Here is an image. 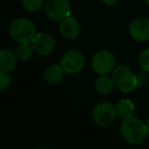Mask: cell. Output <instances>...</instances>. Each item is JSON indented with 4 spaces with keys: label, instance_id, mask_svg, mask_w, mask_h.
Returning <instances> with one entry per match:
<instances>
[{
    "label": "cell",
    "instance_id": "9a60e30c",
    "mask_svg": "<svg viewBox=\"0 0 149 149\" xmlns=\"http://www.w3.org/2000/svg\"><path fill=\"white\" fill-rule=\"evenodd\" d=\"M34 47L30 43H19L15 48V54L17 56V59L27 61L31 59L34 54Z\"/></svg>",
    "mask_w": 149,
    "mask_h": 149
},
{
    "label": "cell",
    "instance_id": "4fadbf2b",
    "mask_svg": "<svg viewBox=\"0 0 149 149\" xmlns=\"http://www.w3.org/2000/svg\"><path fill=\"white\" fill-rule=\"evenodd\" d=\"M94 86H95V89L98 93L102 94V95H106V94H109L112 92L114 83L112 78L107 77L105 74H100L96 79Z\"/></svg>",
    "mask_w": 149,
    "mask_h": 149
},
{
    "label": "cell",
    "instance_id": "ba28073f",
    "mask_svg": "<svg viewBox=\"0 0 149 149\" xmlns=\"http://www.w3.org/2000/svg\"><path fill=\"white\" fill-rule=\"evenodd\" d=\"M33 47L35 52L40 55H48L54 51L56 47L55 39L51 35L40 33L35 36L33 40Z\"/></svg>",
    "mask_w": 149,
    "mask_h": 149
},
{
    "label": "cell",
    "instance_id": "6da1fadb",
    "mask_svg": "<svg viewBox=\"0 0 149 149\" xmlns=\"http://www.w3.org/2000/svg\"><path fill=\"white\" fill-rule=\"evenodd\" d=\"M120 131L123 138L131 144H139L143 142L148 134L145 123L134 116L125 118L120 125Z\"/></svg>",
    "mask_w": 149,
    "mask_h": 149
},
{
    "label": "cell",
    "instance_id": "52a82bcc",
    "mask_svg": "<svg viewBox=\"0 0 149 149\" xmlns=\"http://www.w3.org/2000/svg\"><path fill=\"white\" fill-rule=\"evenodd\" d=\"M60 65L66 74H77L85 66V57L79 51H68L61 57Z\"/></svg>",
    "mask_w": 149,
    "mask_h": 149
},
{
    "label": "cell",
    "instance_id": "5b68a950",
    "mask_svg": "<svg viewBox=\"0 0 149 149\" xmlns=\"http://www.w3.org/2000/svg\"><path fill=\"white\" fill-rule=\"evenodd\" d=\"M116 58L109 51L101 50L92 58V68L98 74H107L114 68Z\"/></svg>",
    "mask_w": 149,
    "mask_h": 149
},
{
    "label": "cell",
    "instance_id": "44dd1931",
    "mask_svg": "<svg viewBox=\"0 0 149 149\" xmlns=\"http://www.w3.org/2000/svg\"><path fill=\"white\" fill-rule=\"evenodd\" d=\"M145 1L147 2V4H149V0H145Z\"/></svg>",
    "mask_w": 149,
    "mask_h": 149
},
{
    "label": "cell",
    "instance_id": "8fae6325",
    "mask_svg": "<svg viewBox=\"0 0 149 149\" xmlns=\"http://www.w3.org/2000/svg\"><path fill=\"white\" fill-rule=\"evenodd\" d=\"M63 72L64 70L61 68V65H57V64L49 65L44 72V81L48 85H56L62 80Z\"/></svg>",
    "mask_w": 149,
    "mask_h": 149
},
{
    "label": "cell",
    "instance_id": "2e32d148",
    "mask_svg": "<svg viewBox=\"0 0 149 149\" xmlns=\"http://www.w3.org/2000/svg\"><path fill=\"white\" fill-rule=\"evenodd\" d=\"M45 0H23V6L29 13H37Z\"/></svg>",
    "mask_w": 149,
    "mask_h": 149
},
{
    "label": "cell",
    "instance_id": "277c9868",
    "mask_svg": "<svg viewBox=\"0 0 149 149\" xmlns=\"http://www.w3.org/2000/svg\"><path fill=\"white\" fill-rule=\"evenodd\" d=\"M93 120L99 127H108L114 122L118 116L116 107L109 102H101L93 109Z\"/></svg>",
    "mask_w": 149,
    "mask_h": 149
},
{
    "label": "cell",
    "instance_id": "7c38bea8",
    "mask_svg": "<svg viewBox=\"0 0 149 149\" xmlns=\"http://www.w3.org/2000/svg\"><path fill=\"white\" fill-rule=\"evenodd\" d=\"M17 54L11 50L4 49L0 53V68L4 72H11L17 65Z\"/></svg>",
    "mask_w": 149,
    "mask_h": 149
},
{
    "label": "cell",
    "instance_id": "d6986e66",
    "mask_svg": "<svg viewBox=\"0 0 149 149\" xmlns=\"http://www.w3.org/2000/svg\"><path fill=\"white\" fill-rule=\"evenodd\" d=\"M102 1H103L106 5H110V6H112V5H116L120 0H102Z\"/></svg>",
    "mask_w": 149,
    "mask_h": 149
},
{
    "label": "cell",
    "instance_id": "30bf717a",
    "mask_svg": "<svg viewBox=\"0 0 149 149\" xmlns=\"http://www.w3.org/2000/svg\"><path fill=\"white\" fill-rule=\"evenodd\" d=\"M59 30L63 37L68 38V39H74L80 35L81 27L74 17H68L61 21Z\"/></svg>",
    "mask_w": 149,
    "mask_h": 149
},
{
    "label": "cell",
    "instance_id": "7a4b0ae2",
    "mask_svg": "<svg viewBox=\"0 0 149 149\" xmlns=\"http://www.w3.org/2000/svg\"><path fill=\"white\" fill-rule=\"evenodd\" d=\"M114 86L123 93L132 92L139 84L137 76L126 65H118L112 70Z\"/></svg>",
    "mask_w": 149,
    "mask_h": 149
},
{
    "label": "cell",
    "instance_id": "9c48e42d",
    "mask_svg": "<svg viewBox=\"0 0 149 149\" xmlns=\"http://www.w3.org/2000/svg\"><path fill=\"white\" fill-rule=\"evenodd\" d=\"M129 32L133 39L137 41H147L149 40V19L138 17L131 23Z\"/></svg>",
    "mask_w": 149,
    "mask_h": 149
},
{
    "label": "cell",
    "instance_id": "e0dca14e",
    "mask_svg": "<svg viewBox=\"0 0 149 149\" xmlns=\"http://www.w3.org/2000/svg\"><path fill=\"white\" fill-rule=\"evenodd\" d=\"M139 64L145 70L149 72V48L144 49L139 55Z\"/></svg>",
    "mask_w": 149,
    "mask_h": 149
},
{
    "label": "cell",
    "instance_id": "5bb4252c",
    "mask_svg": "<svg viewBox=\"0 0 149 149\" xmlns=\"http://www.w3.org/2000/svg\"><path fill=\"white\" fill-rule=\"evenodd\" d=\"M116 112H118V116L123 120L128 118L130 116H133L135 111V105L131 100L129 99H123L118 102L116 105Z\"/></svg>",
    "mask_w": 149,
    "mask_h": 149
},
{
    "label": "cell",
    "instance_id": "3957f363",
    "mask_svg": "<svg viewBox=\"0 0 149 149\" xmlns=\"http://www.w3.org/2000/svg\"><path fill=\"white\" fill-rule=\"evenodd\" d=\"M9 34L13 40L19 43H31L37 35L33 22L28 19H17L13 21L9 27Z\"/></svg>",
    "mask_w": 149,
    "mask_h": 149
},
{
    "label": "cell",
    "instance_id": "ffe728a7",
    "mask_svg": "<svg viewBox=\"0 0 149 149\" xmlns=\"http://www.w3.org/2000/svg\"><path fill=\"white\" fill-rule=\"evenodd\" d=\"M145 125H146L147 131H148V134H149V118H147V120H146V122H145Z\"/></svg>",
    "mask_w": 149,
    "mask_h": 149
},
{
    "label": "cell",
    "instance_id": "8992f818",
    "mask_svg": "<svg viewBox=\"0 0 149 149\" xmlns=\"http://www.w3.org/2000/svg\"><path fill=\"white\" fill-rule=\"evenodd\" d=\"M45 11L47 17L52 21H62L70 17V2L68 0H47Z\"/></svg>",
    "mask_w": 149,
    "mask_h": 149
},
{
    "label": "cell",
    "instance_id": "ac0fdd59",
    "mask_svg": "<svg viewBox=\"0 0 149 149\" xmlns=\"http://www.w3.org/2000/svg\"><path fill=\"white\" fill-rule=\"evenodd\" d=\"M9 82H10V78L7 74V72L1 70L0 72V91H4L5 88L8 87Z\"/></svg>",
    "mask_w": 149,
    "mask_h": 149
}]
</instances>
